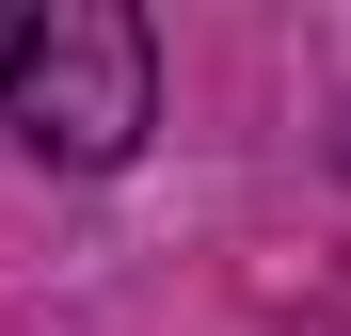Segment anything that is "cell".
<instances>
[{
	"instance_id": "1",
	"label": "cell",
	"mask_w": 351,
	"mask_h": 336,
	"mask_svg": "<svg viewBox=\"0 0 351 336\" xmlns=\"http://www.w3.org/2000/svg\"><path fill=\"white\" fill-rule=\"evenodd\" d=\"M0 112H16L32 160L64 177H112L160 112V48L128 0H0Z\"/></svg>"
}]
</instances>
